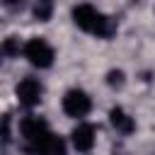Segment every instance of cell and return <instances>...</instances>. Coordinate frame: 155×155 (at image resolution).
Segmentation results:
<instances>
[{
  "label": "cell",
  "mask_w": 155,
  "mask_h": 155,
  "mask_svg": "<svg viewBox=\"0 0 155 155\" xmlns=\"http://www.w3.org/2000/svg\"><path fill=\"white\" fill-rule=\"evenodd\" d=\"M109 121L116 128V133H121V136H131L136 131V119L121 107H111L109 109Z\"/></svg>",
  "instance_id": "cell-8"
},
{
  "label": "cell",
  "mask_w": 155,
  "mask_h": 155,
  "mask_svg": "<svg viewBox=\"0 0 155 155\" xmlns=\"http://www.w3.org/2000/svg\"><path fill=\"white\" fill-rule=\"evenodd\" d=\"M53 15V0H36L34 2V17L39 22H48Z\"/></svg>",
  "instance_id": "cell-10"
},
{
  "label": "cell",
  "mask_w": 155,
  "mask_h": 155,
  "mask_svg": "<svg viewBox=\"0 0 155 155\" xmlns=\"http://www.w3.org/2000/svg\"><path fill=\"white\" fill-rule=\"evenodd\" d=\"M0 61H2V56H0Z\"/></svg>",
  "instance_id": "cell-14"
},
{
  "label": "cell",
  "mask_w": 155,
  "mask_h": 155,
  "mask_svg": "<svg viewBox=\"0 0 155 155\" xmlns=\"http://www.w3.org/2000/svg\"><path fill=\"white\" fill-rule=\"evenodd\" d=\"M22 48H24V44H22L17 36H7V39L0 44V56H5V58H17V56L22 53Z\"/></svg>",
  "instance_id": "cell-9"
},
{
  "label": "cell",
  "mask_w": 155,
  "mask_h": 155,
  "mask_svg": "<svg viewBox=\"0 0 155 155\" xmlns=\"http://www.w3.org/2000/svg\"><path fill=\"white\" fill-rule=\"evenodd\" d=\"M2 5H5L10 12H22L27 2H24V0H2Z\"/></svg>",
  "instance_id": "cell-13"
},
{
  "label": "cell",
  "mask_w": 155,
  "mask_h": 155,
  "mask_svg": "<svg viewBox=\"0 0 155 155\" xmlns=\"http://www.w3.org/2000/svg\"><path fill=\"white\" fill-rule=\"evenodd\" d=\"M90 109H92V99H90V94H87L85 90L70 87V90L63 94V111H65V116H70V119H82V116L90 114Z\"/></svg>",
  "instance_id": "cell-3"
},
{
  "label": "cell",
  "mask_w": 155,
  "mask_h": 155,
  "mask_svg": "<svg viewBox=\"0 0 155 155\" xmlns=\"http://www.w3.org/2000/svg\"><path fill=\"white\" fill-rule=\"evenodd\" d=\"M24 150L29 155H65V140L51 131H46L41 138L24 143Z\"/></svg>",
  "instance_id": "cell-4"
},
{
  "label": "cell",
  "mask_w": 155,
  "mask_h": 155,
  "mask_svg": "<svg viewBox=\"0 0 155 155\" xmlns=\"http://www.w3.org/2000/svg\"><path fill=\"white\" fill-rule=\"evenodd\" d=\"M22 53H24V58H27V61H29L34 68H39V70H44V68H51V65H53V58H56V53H53V46H51L46 39H41V36H34V39H29V41L24 44Z\"/></svg>",
  "instance_id": "cell-2"
},
{
  "label": "cell",
  "mask_w": 155,
  "mask_h": 155,
  "mask_svg": "<svg viewBox=\"0 0 155 155\" xmlns=\"http://www.w3.org/2000/svg\"><path fill=\"white\" fill-rule=\"evenodd\" d=\"M0 140L2 143L12 140V114H2L0 116Z\"/></svg>",
  "instance_id": "cell-12"
},
{
  "label": "cell",
  "mask_w": 155,
  "mask_h": 155,
  "mask_svg": "<svg viewBox=\"0 0 155 155\" xmlns=\"http://www.w3.org/2000/svg\"><path fill=\"white\" fill-rule=\"evenodd\" d=\"M46 131H51V128H48V124H46L41 116L29 114V116H24V119L19 121V136L24 138V143H31V140L41 138Z\"/></svg>",
  "instance_id": "cell-7"
},
{
  "label": "cell",
  "mask_w": 155,
  "mask_h": 155,
  "mask_svg": "<svg viewBox=\"0 0 155 155\" xmlns=\"http://www.w3.org/2000/svg\"><path fill=\"white\" fill-rule=\"evenodd\" d=\"M107 85L114 87V90H121V87L126 85V73L119 70V68H111V70L107 73Z\"/></svg>",
  "instance_id": "cell-11"
},
{
  "label": "cell",
  "mask_w": 155,
  "mask_h": 155,
  "mask_svg": "<svg viewBox=\"0 0 155 155\" xmlns=\"http://www.w3.org/2000/svg\"><path fill=\"white\" fill-rule=\"evenodd\" d=\"M70 143L78 153H90L97 143V128L92 124H78L70 133Z\"/></svg>",
  "instance_id": "cell-6"
},
{
  "label": "cell",
  "mask_w": 155,
  "mask_h": 155,
  "mask_svg": "<svg viewBox=\"0 0 155 155\" xmlns=\"http://www.w3.org/2000/svg\"><path fill=\"white\" fill-rule=\"evenodd\" d=\"M41 92H44V87H41V82L36 78H22L17 82V87H15L17 102L22 107H27V109H31V107H36L41 102Z\"/></svg>",
  "instance_id": "cell-5"
},
{
  "label": "cell",
  "mask_w": 155,
  "mask_h": 155,
  "mask_svg": "<svg viewBox=\"0 0 155 155\" xmlns=\"http://www.w3.org/2000/svg\"><path fill=\"white\" fill-rule=\"evenodd\" d=\"M73 22L78 29H82L92 36H99V39H111L119 29V24L111 17H107L104 12H99L97 7L87 5V2L73 7Z\"/></svg>",
  "instance_id": "cell-1"
}]
</instances>
